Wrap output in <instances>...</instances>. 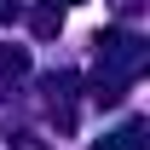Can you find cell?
Masks as SVG:
<instances>
[{"instance_id": "obj_1", "label": "cell", "mask_w": 150, "mask_h": 150, "mask_svg": "<svg viewBox=\"0 0 150 150\" xmlns=\"http://www.w3.org/2000/svg\"><path fill=\"white\" fill-rule=\"evenodd\" d=\"M93 150H144V127H127V133H115V139H104Z\"/></svg>"}, {"instance_id": "obj_2", "label": "cell", "mask_w": 150, "mask_h": 150, "mask_svg": "<svg viewBox=\"0 0 150 150\" xmlns=\"http://www.w3.org/2000/svg\"><path fill=\"white\" fill-rule=\"evenodd\" d=\"M29 69V52L23 46H0V75H23Z\"/></svg>"}]
</instances>
